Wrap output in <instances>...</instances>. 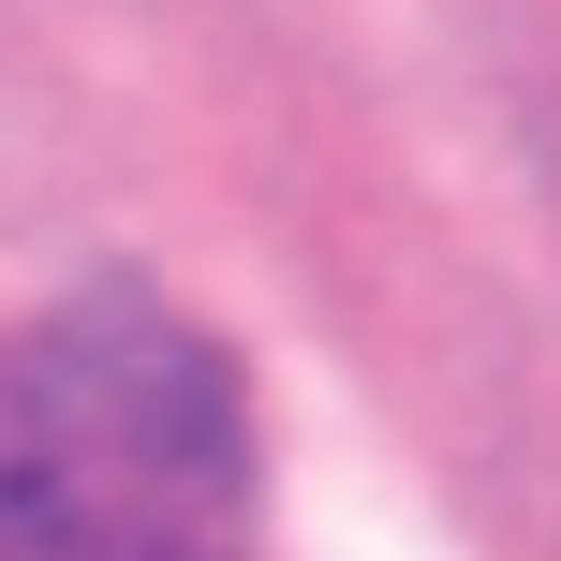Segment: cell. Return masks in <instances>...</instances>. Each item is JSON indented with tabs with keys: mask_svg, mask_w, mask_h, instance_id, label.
I'll return each instance as SVG.
<instances>
[{
	"mask_svg": "<svg viewBox=\"0 0 561 561\" xmlns=\"http://www.w3.org/2000/svg\"><path fill=\"white\" fill-rule=\"evenodd\" d=\"M237 369L163 296L0 325V561H237Z\"/></svg>",
	"mask_w": 561,
	"mask_h": 561,
	"instance_id": "cell-1",
	"label": "cell"
}]
</instances>
